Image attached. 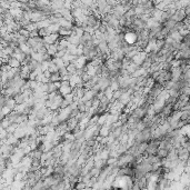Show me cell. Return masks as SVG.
<instances>
[{
    "instance_id": "25",
    "label": "cell",
    "mask_w": 190,
    "mask_h": 190,
    "mask_svg": "<svg viewBox=\"0 0 190 190\" xmlns=\"http://www.w3.org/2000/svg\"><path fill=\"white\" fill-rule=\"evenodd\" d=\"M18 34L21 36V37H24V38H29V35H30V32L29 31H27L26 29H24V28H21L20 30L18 31Z\"/></svg>"
},
{
    "instance_id": "19",
    "label": "cell",
    "mask_w": 190,
    "mask_h": 190,
    "mask_svg": "<svg viewBox=\"0 0 190 190\" xmlns=\"http://www.w3.org/2000/svg\"><path fill=\"white\" fill-rule=\"evenodd\" d=\"M58 68H57V66H56L55 63L52 61H50V63H49V67H48V71L50 72V75H52V73H57L58 72Z\"/></svg>"
},
{
    "instance_id": "1",
    "label": "cell",
    "mask_w": 190,
    "mask_h": 190,
    "mask_svg": "<svg viewBox=\"0 0 190 190\" xmlns=\"http://www.w3.org/2000/svg\"><path fill=\"white\" fill-rule=\"evenodd\" d=\"M58 91L62 97L66 95H69V93H72V88L69 86V81H61V86L58 89Z\"/></svg>"
},
{
    "instance_id": "7",
    "label": "cell",
    "mask_w": 190,
    "mask_h": 190,
    "mask_svg": "<svg viewBox=\"0 0 190 190\" xmlns=\"http://www.w3.org/2000/svg\"><path fill=\"white\" fill-rule=\"evenodd\" d=\"M46 49H47V55H49L50 57H52V58L55 57V55L57 53V51H58L56 45H49Z\"/></svg>"
},
{
    "instance_id": "29",
    "label": "cell",
    "mask_w": 190,
    "mask_h": 190,
    "mask_svg": "<svg viewBox=\"0 0 190 190\" xmlns=\"http://www.w3.org/2000/svg\"><path fill=\"white\" fill-rule=\"evenodd\" d=\"M37 37H39V32H38V30L31 31L30 35H29V38H37Z\"/></svg>"
},
{
    "instance_id": "27",
    "label": "cell",
    "mask_w": 190,
    "mask_h": 190,
    "mask_svg": "<svg viewBox=\"0 0 190 190\" xmlns=\"http://www.w3.org/2000/svg\"><path fill=\"white\" fill-rule=\"evenodd\" d=\"M66 52H67V50H61V51H57V53L55 55V57H53V58H60V59H62V57L66 55Z\"/></svg>"
},
{
    "instance_id": "8",
    "label": "cell",
    "mask_w": 190,
    "mask_h": 190,
    "mask_svg": "<svg viewBox=\"0 0 190 190\" xmlns=\"http://www.w3.org/2000/svg\"><path fill=\"white\" fill-rule=\"evenodd\" d=\"M138 69H139V67L137 66V65H135V63L130 62V63H129V66H128V68L126 69V71H127V73H128V76H131L132 73L135 72V71H137Z\"/></svg>"
},
{
    "instance_id": "5",
    "label": "cell",
    "mask_w": 190,
    "mask_h": 190,
    "mask_svg": "<svg viewBox=\"0 0 190 190\" xmlns=\"http://www.w3.org/2000/svg\"><path fill=\"white\" fill-rule=\"evenodd\" d=\"M7 65L10 67L11 69H17V68H20V67H21V63H20V62L18 61L17 59L12 58V57H10V58L8 59Z\"/></svg>"
},
{
    "instance_id": "13",
    "label": "cell",
    "mask_w": 190,
    "mask_h": 190,
    "mask_svg": "<svg viewBox=\"0 0 190 190\" xmlns=\"http://www.w3.org/2000/svg\"><path fill=\"white\" fill-rule=\"evenodd\" d=\"M57 81H61V77H60V75H59L58 72L50 75V77H49V82L55 83V82H57Z\"/></svg>"
},
{
    "instance_id": "26",
    "label": "cell",
    "mask_w": 190,
    "mask_h": 190,
    "mask_svg": "<svg viewBox=\"0 0 190 190\" xmlns=\"http://www.w3.org/2000/svg\"><path fill=\"white\" fill-rule=\"evenodd\" d=\"M147 128L146 127V124H145V122H142L141 120L139 121L138 124H137V127H136V130H138L139 132H141L142 130H145V129Z\"/></svg>"
},
{
    "instance_id": "31",
    "label": "cell",
    "mask_w": 190,
    "mask_h": 190,
    "mask_svg": "<svg viewBox=\"0 0 190 190\" xmlns=\"http://www.w3.org/2000/svg\"><path fill=\"white\" fill-rule=\"evenodd\" d=\"M140 190H148L147 188H142V189H140Z\"/></svg>"
},
{
    "instance_id": "22",
    "label": "cell",
    "mask_w": 190,
    "mask_h": 190,
    "mask_svg": "<svg viewBox=\"0 0 190 190\" xmlns=\"http://www.w3.org/2000/svg\"><path fill=\"white\" fill-rule=\"evenodd\" d=\"M110 88H111V90H112V91H117V90L120 89V87H119V83H118L117 80H111Z\"/></svg>"
},
{
    "instance_id": "11",
    "label": "cell",
    "mask_w": 190,
    "mask_h": 190,
    "mask_svg": "<svg viewBox=\"0 0 190 190\" xmlns=\"http://www.w3.org/2000/svg\"><path fill=\"white\" fill-rule=\"evenodd\" d=\"M107 114H108V112H105V114H100V116L98 117V122H97L98 127H102V126H105V122H106V119H107Z\"/></svg>"
},
{
    "instance_id": "17",
    "label": "cell",
    "mask_w": 190,
    "mask_h": 190,
    "mask_svg": "<svg viewBox=\"0 0 190 190\" xmlns=\"http://www.w3.org/2000/svg\"><path fill=\"white\" fill-rule=\"evenodd\" d=\"M6 107H8L10 110H14V107H16V101H14V98H8L7 102H6Z\"/></svg>"
},
{
    "instance_id": "3",
    "label": "cell",
    "mask_w": 190,
    "mask_h": 190,
    "mask_svg": "<svg viewBox=\"0 0 190 190\" xmlns=\"http://www.w3.org/2000/svg\"><path fill=\"white\" fill-rule=\"evenodd\" d=\"M95 98V93L92 92V90H88V91H86V92L83 93V96L82 98L80 99V101L81 102H87V101H91Z\"/></svg>"
},
{
    "instance_id": "28",
    "label": "cell",
    "mask_w": 190,
    "mask_h": 190,
    "mask_svg": "<svg viewBox=\"0 0 190 190\" xmlns=\"http://www.w3.org/2000/svg\"><path fill=\"white\" fill-rule=\"evenodd\" d=\"M58 73L60 75V77H63V76H66V75H68V72H67V70H66V67H63V68H60V69L58 70Z\"/></svg>"
},
{
    "instance_id": "32",
    "label": "cell",
    "mask_w": 190,
    "mask_h": 190,
    "mask_svg": "<svg viewBox=\"0 0 190 190\" xmlns=\"http://www.w3.org/2000/svg\"><path fill=\"white\" fill-rule=\"evenodd\" d=\"M1 40H2V38H1V36H0V41H1Z\"/></svg>"
},
{
    "instance_id": "24",
    "label": "cell",
    "mask_w": 190,
    "mask_h": 190,
    "mask_svg": "<svg viewBox=\"0 0 190 190\" xmlns=\"http://www.w3.org/2000/svg\"><path fill=\"white\" fill-rule=\"evenodd\" d=\"M18 128V124H11L9 127H8L7 129H6V131L8 132V134H14V130Z\"/></svg>"
},
{
    "instance_id": "6",
    "label": "cell",
    "mask_w": 190,
    "mask_h": 190,
    "mask_svg": "<svg viewBox=\"0 0 190 190\" xmlns=\"http://www.w3.org/2000/svg\"><path fill=\"white\" fill-rule=\"evenodd\" d=\"M130 100H131V96H129L128 93H126V92H124L122 95H121V97L119 98V102H120L121 105H124V107L127 106V105L130 102Z\"/></svg>"
},
{
    "instance_id": "18",
    "label": "cell",
    "mask_w": 190,
    "mask_h": 190,
    "mask_svg": "<svg viewBox=\"0 0 190 190\" xmlns=\"http://www.w3.org/2000/svg\"><path fill=\"white\" fill-rule=\"evenodd\" d=\"M190 119V110L180 111V120H187Z\"/></svg>"
},
{
    "instance_id": "2",
    "label": "cell",
    "mask_w": 190,
    "mask_h": 190,
    "mask_svg": "<svg viewBox=\"0 0 190 190\" xmlns=\"http://www.w3.org/2000/svg\"><path fill=\"white\" fill-rule=\"evenodd\" d=\"M147 56H148V55H147L145 51H140L138 55L136 56V57H134V58L131 59V62H132V63H135V65H137L138 67H140L142 65V62L146 60Z\"/></svg>"
},
{
    "instance_id": "14",
    "label": "cell",
    "mask_w": 190,
    "mask_h": 190,
    "mask_svg": "<svg viewBox=\"0 0 190 190\" xmlns=\"http://www.w3.org/2000/svg\"><path fill=\"white\" fill-rule=\"evenodd\" d=\"M51 61L55 63L56 66H57V68H58V69H60V68H63V67H65L63 60H62V59H60V58H52Z\"/></svg>"
},
{
    "instance_id": "21",
    "label": "cell",
    "mask_w": 190,
    "mask_h": 190,
    "mask_svg": "<svg viewBox=\"0 0 190 190\" xmlns=\"http://www.w3.org/2000/svg\"><path fill=\"white\" fill-rule=\"evenodd\" d=\"M42 189H43V181H42V179L37 181V182L32 186V190H42Z\"/></svg>"
},
{
    "instance_id": "15",
    "label": "cell",
    "mask_w": 190,
    "mask_h": 190,
    "mask_svg": "<svg viewBox=\"0 0 190 190\" xmlns=\"http://www.w3.org/2000/svg\"><path fill=\"white\" fill-rule=\"evenodd\" d=\"M112 93H114V91L111 90L110 87H108L107 89L104 90V96L107 98L108 100H110V102H111V99H112Z\"/></svg>"
},
{
    "instance_id": "16",
    "label": "cell",
    "mask_w": 190,
    "mask_h": 190,
    "mask_svg": "<svg viewBox=\"0 0 190 190\" xmlns=\"http://www.w3.org/2000/svg\"><path fill=\"white\" fill-rule=\"evenodd\" d=\"M66 70H67V72H68V75H70V76H72V75H76V67L73 66L72 63H69L68 66L66 67Z\"/></svg>"
},
{
    "instance_id": "30",
    "label": "cell",
    "mask_w": 190,
    "mask_h": 190,
    "mask_svg": "<svg viewBox=\"0 0 190 190\" xmlns=\"http://www.w3.org/2000/svg\"><path fill=\"white\" fill-rule=\"evenodd\" d=\"M43 76H45L46 78H48V79H49V77H50V72H49L48 70H47V71H45V72H43Z\"/></svg>"
},
{
    "instance_id": "23",
    "label": "cell",
    "mask_w": 190,
    "mask_h": 190,
    "mask_svg": "<svg viewBox=\"0 0 190 190\" xmlns=\"http://www.w3.org/2000/svg\"><path fill=\"white\" fill-rule=\"evenodd\" d=\"M55 91H57V88H56L55 83L53 82H49L48 83V89H47V93H51V92H55Z\"/></svg>"
},
{
    "instance_id": "9",
    "label": "cell",
    "mask_w": 190,
    "mask_h": 190,
    "mask_svg": "<svg viewBox=\"0 0 190 190\" xmlns=\"http://www.w3.org/2000/svg\"><path fill=\"white\" fill-rule=\"evenodd\" d=\"M109 134H110L109 127H107V126L100 127V129H99V136H100V137H102V138H104V137H108Z\"/></svg>"
},
{
    "instance_id": "12",
    "label": "cell",
    "mask_w": 190,
    "mask_h": 190,
    "mask_svg": "<svg viewBox=\"0 0 190 190\" xmlns=\"http://www.w3.org/2000/svg\"><path fill=\"white\" fill-rule=\"evenodd\" d=\"M14 101H16V105H22V104H24V101H26V98L24 97L22 93H19V95H17V96H14Z\"/></svg>"
},
{
    "instance_id": "10",
    "label": "cell",
    "mask_w": 190,
    "mask_h": 190,
    "mask_svg": "<svg viewBox=\"0 0 190 190\" xmlns=\"http://www.w3.org/2000/svg\"><path fill=\"white\" fill-rule=\"evenodd\" d=\"M145 75H147V70L142 69L141 67H139V69L137 70V71H135L130 77H132V78H138V77L145 76Z\"/></svg>"
},
{
    "instance_id": "20",
    "label": "cell",
    "mask_w": 190,
    "mask_h": 190,
    "mask_svg": "<svg viewBox=\"0 0 190 190\" xmlns=\"http://www.w3.org/2000/svg\"><path fill=\"white\" fill-rule=\"evenodd\" d=\"M24 29H26V30L29 31V32H31V31H34V30H38V29H37V24H32V22H29L27 26H24Z\"/></svg>"
},
{
    "instance_id": "4",
    "label": "cell",
    "mask_w": 190,
    "mask_h": 190,
    "mask_svg": "<svg viewBox=\"0 0 190 190\" xmlns=\"http://www.w3.org/2000/svg\"><path fill=\"white\" fill-rule=\"evenodd\" d=\"M12 135H14L18 140H21L22 138L26 137V128H20V127H18V128L14 130V132L12 134Z\"/></svg>"
}]
</instances>
